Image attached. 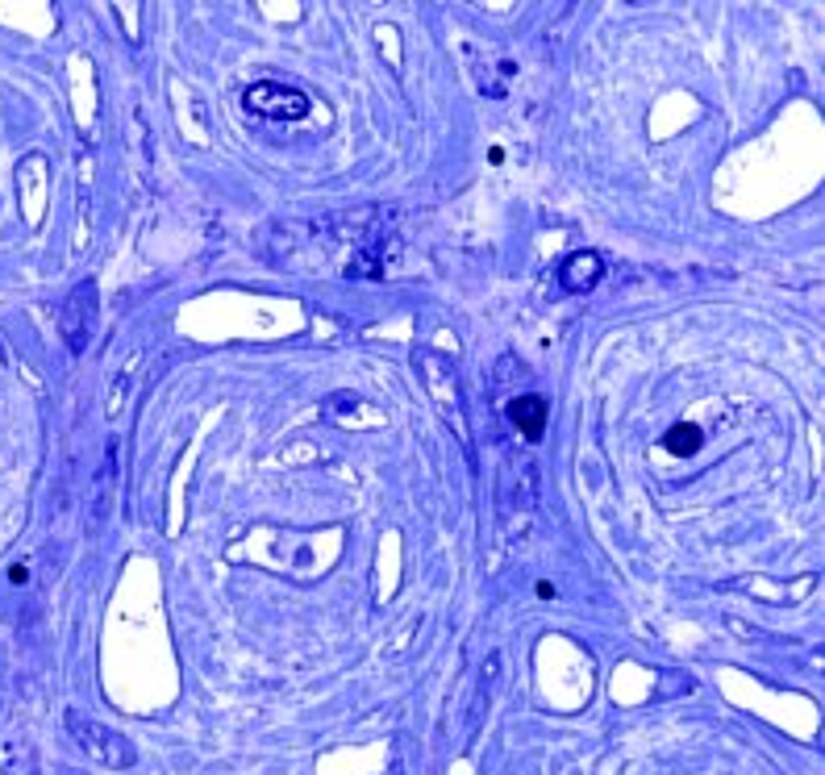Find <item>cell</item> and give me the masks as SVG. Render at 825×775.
I'll return each instance as SVG.
<instances>
[{"instance_id":"cell-2","label":"cell","mask_w":825,"mask_h":775,"mask_svg":"<svg viewBox=\"0 0 825 775\" xmlns=\"http://www.w3.org/2000/svg\"><path fill=\"white\" fill-rule=\"evenodd\" d=\"M246 109L258 113V118H275V121H301L309 113V96L301 88L275 84V80H263V84L246 88Z\"/></svg>"},{"instance_id":"cell-5","label":"cell","mask_w":825,"mask_h":775,"mask_svg":"<svg viewBox=\"0 0 825 775\" xmlns=\"http://www.w3.org/2000/svg\"><path fill=\"white\" fill-rule=\"evenodd\" d=\"M547 417H550L547 397H517L513 405H509V421H513L517 430H521V438H530V442H538V438L547 434Z\"/></svg>"},{"instance_id":"cell-1","label":"cell","mask_w":825,"mask_h":775,"mask_svg":"<svg viewBox=\"0 0 825 775\" xmlns=\"http://www.w3.org/2000/svg\"><path fill=\"white\" fill-rule=\"evenodd\" d=\"M68 730H71V738L80 742V751H84L88 758H96L104 767H134L138 755H134V746H130V738L104 730L101 722L80 717V713H68Z\"/></svg>"},{"instance_id":"cell-6","label":"cell","mask_w":825,"mask_h":775,"mask_svg":"<svg viewBox=\"0 0 825 775\" xmlns=\"http://www.w3.org/2000/svg\"><path fill=\"white\" fill-rule=\"evenodd\" d=\"M663 447H668V455H675V459L696 455V450H701V426H692V421H675V426L663 434Z\"/></svg>"},{"instance_id":"cell-3","label":"cell","mask_w":825,"mask_h":775,"mask_svg":"<svg viewBox=\"0 0 825 775\" xmlns=\"http://www.w3.org/2000/svg\"><path fill=\"white\" fill-rule=\"evenodd\" d=\"M92 317H96V284L88 279V284H80V288L63 300V309H59V334L68 338L71 350H84L88 334H92Z\"/></svg>"},{"instance_id":"cell-4","label":"cell","mask_w":825,"mask_h":775,"mask_svg":"<svg viewBox=\"0 0 825 775\" xmlns=\"http://www.w3.org/2000/svg\"><path fill=\"white\" fill-rule=\"evenodd\" d=\"M604 276V263L597 251H571L563 263H559V284L568 293H592Z\"/></svg>"}]
</instances>
